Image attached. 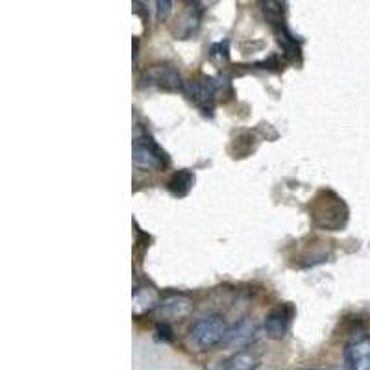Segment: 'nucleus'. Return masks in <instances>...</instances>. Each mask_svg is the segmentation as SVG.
<instances>
[{
    "label": "nucleus",
    "instance_id": "f257e3e1",
    "mask_svg": "<svg viewBox=\"0 0 370 370\" xmlns=\"http://www.w3.org/2000/svg\"><path fill=\"white\" fill-rule=\"evenodd\" d=\"M311 220L324 232L342 229L348 223V207L345 200L333 191H320L311 204Z\"/></svg>",
    "mask_w": 370,
    "mask_h": 370
},
{
    "label": "nucleus",
    "instance_id": "f03ea898",
    "mask_svg": "<svg viewBox=\"0 0 370 370\" xmlns=\"http://www.w3.org/2000/svg\"><path fill=\"white\" fill-rule=\"evenodd\" d=\"M132 159H134V165L141 171H161L171 163L167 152L154 141L152 136H148L145 130H139L134 139Z\"/></svg>",
    "mask_w": 370,
    "mask_h": 370
},
{
    "label": "nucleus",
    "instance_id": "7ed1b4c3",
    "mask_svg": "<svg viewBox=\"0 0 370 370\" xmlns=\"http://www.w3.org/2000/svg\"><path fill=\"white\" fill-rule=\"evenodd\" d=\"M226 335H228V326L218 315H207V317L198 318L189 328V341L204 352L215 348L218 342H223Z\"/></svg>",
    "mask_w": 370,
    "mask_h": 370
},
{
    "label": "nucleus",
    "instance_id": "20e7f679",
    "mask_svg": "<svg viewBox=\"0 0 370 370\" xmlns=\"http://www.w3.org/2000/svg\"><path fill=\"white\" fill-rule=\"evenodd\" d=\"M220 88L213 78H191L187 82H183V93L187 94L189 100H193L194 104L204 113H212L215 106V94L217 89Z\"/></svg>",
    "mask_w": 370,
    "mask_h": 370
},
{
    "label": "nucleus",
    "instance_id": "39448f33",
    "mask_svg": "<svg viewBox=\"0 0 370 370\" xmlns=\"http://www.w3.org/2000/svg\"><path fill=\"white\" fill-rule=\"evenodd\" d=\"M143 88H156L163 91H178L183 89L180 72L172 65H152L141 76Z\"/></svg>",
    "mask_w": 370,
    "mask_h": 370
},
{
    "label": "nucleus",
    "instance_id": "423d86ee",
    "mask_svg": "<svg viewBox=\"0 0 370 370\" xmlns=\"http://www.w3.org/2000/svg\"><path fill=\"white\" fill-rule=\"evenodd\" d=\"M259 326L258 322L250 317L241 318L239 322H235L232 328H228V335H226V339L224 342L228 345L229 348H234L237 352H241L245 348H248L256 341V337H258Z\"/></svg>",
    "mask_w": 370,
    "mask_h": 370
},
{
    "label": "nucleus",
    "instance_id": "0eeeda50",
    "mask_svg": "<svg viewBox=\"0 0 370 370\" xmlns=\"http://www.w3.org/2000/svg\"><path fill=\"white\" fill-rule=\"evenodd\" d=\"M293 318V307L289 304H280L274 309L269 311V315L265 317L263 329L269 339L274 341H282L285 333L289 331V324Z\"/></svg>",
    "mask_w": 370,
    "mask_h": 370
},
{
    "label": "nucleus",
    "instance_id": "6e6552de",
    "mask_svg": "<svg viewBox=\"0 0 370 370\" xmlns=\"http://www.w3.org/2000/svg\"><path fill=\"white\" fill-rule=\"evenodd\" d=\"M348 370H370V337H358L345 348Z\"/></svg>",
    "mask_w": 370,
    "mask_h": 370
},
{
    "label": "nucleus",
    "instance_id": "1a4fd4ad",
    "mask_svg": "<svg viewBox=\"0 0 370 370\" xmlns=\"http://www.w3.org/2000/svg\"><path fill=\"white\" fill-rule=\"evenodd\" d=\"M259 367V358L250 350H241L229 356L224 361H217L207 367V370H256Z\"/></svg>",
    "mask_w": 370,
    "mask_h": 370
},
{
    "label": "nucleus",
    "instance_id": "9d476101",
    "mask_svg": "<svg viewBox=\"0 0 370 370\" xmlns=\"http://www.w3.org/2000/svg\"><path fill=\"white\" fill-rule=\"evenodd\" d=\"M193 302L185 294H169L158 304V311L165 318H183L191 311Z\"/></svg>",
    "mask_w": 370,
    "mask_h": 370
},
{
    "label": "nucleus",
    "instance_id": "9b49d317",
    "mask_svg": "<svg viewBox=\"0 0 370 370\" xmlns=\"http://www.w3.org/2000/svg\"><path fill=\"white\" fill-rule=\"evenodd\" d=\"M194 185V172L189 169H182L176 171L169 180H167V191L176 196V198H183L191 193V189Z\"/></svg>",
    "mask_w": 370,
    "mask_h": 370
},
{
    "label": "nucleus",
    "instance_id": "f8f14e48",
    "mask_svg": "<svg viewBox=\"0 0 370 370\" xmlns=\"http://www.w3.org/2000/svg\"><path fill=\"white\" fill-rule=\"evenodd\" d=\"M200 19H202V10L198 4L187 8V12L183 13L182 19L178 21L176 26V37L178 39H187L200 28Z\"/></svg>",
    "mask_w": 370,
    "mask_h": 370
},
{
    "label": "nucleus",
    "instance_id": "ddd939ff",
    "mask_svg": "<svg viewBox=\"0 0 370 370\" xmlns=\"http://www.w3.org/2000/svg\"><path fill=\"white\" fill-rule=\"evenodd\" d=\"M158 296L150 287L137 289L136 294H134V306H136V313H139V315L158 307Z\"/></svg>",
    "mask_w": 370,
    "mask_h": 370
},
{
    "label": "nucleus",
    "instance_id": "4468645a",
    "mask_svg": "<svg viewBox=\"0 0 370 370\" xmlns=\"http://www.w3.org/2000/svg\"><path fill=\"white\" fill-rule=\"evenodd\" d=\"M263 12L271 23H282L285 4H283V2H272V0H269V2H263Z\"/></svg>",
    "mask_w": 370,
    "mask_h": 370
},
{
    "label": "nucleus",
    "instance_id": "2eb2a0df",
    "mask_svg": "<svg viewBox=\"0 0 370 370\" xmlns=\"http://www.w3.org/2000/svg\"><path fill=\"white\" fill-rule=\"evenodd\" d=\"M280 45H282L283 50H285V54H287L291 59L298 58L300 56V47L296 45V41L293 39V36H291V34H287V32H282V36H280Z\"/></svg>",
    "mask_w": 370,
    "mask_h": 370
},
{
    "label": "nucleus",
    "instance_id": "dca6fc26",
    "mask_svg": "<svg viewBox=\"0 0 370 370\" xmlns=\"http://www.w3.org/2000/svg\"><path fill=\"white\" fill-rule=\"evenodd\" d=\"M156 339L158 341H163V342H171L172 339H174V335H172V329L169 324H158L156 326Z\"/></svg>",
    "mask_w": 370,
    "mask_h": 370
},
{
    "label": "nucleus",
    "instance_id": "f3484780",
    "mask_svg": "<svg viewBox=\"0 0 370 370\" xmlns=\"http://www.w3.org/2000/svg\"><path fill=\"white\" fill-rule=\"evenodd\" d=\"M156 8H158V21H163V19L169 17V13L172 10L171 0H158L156 2Z\"/></svg>",
    "mask_w": 370,
    "mask_h": 370
},
{
    "label": "nucleus",
    "instance_id": "a211bd4d",
    "mask_svg": "<svg viewBox=\"0 0 370 370\" xmlns=\"http://www.w3.org/2000/svg\"><path fill=\"white\" fill-rule=\"evenodd\" d=\"M328 370H348V367H331V369Z\"/></svg>",
    "mask_w": 370,
    "mask_h": 370
}]
</instances>
